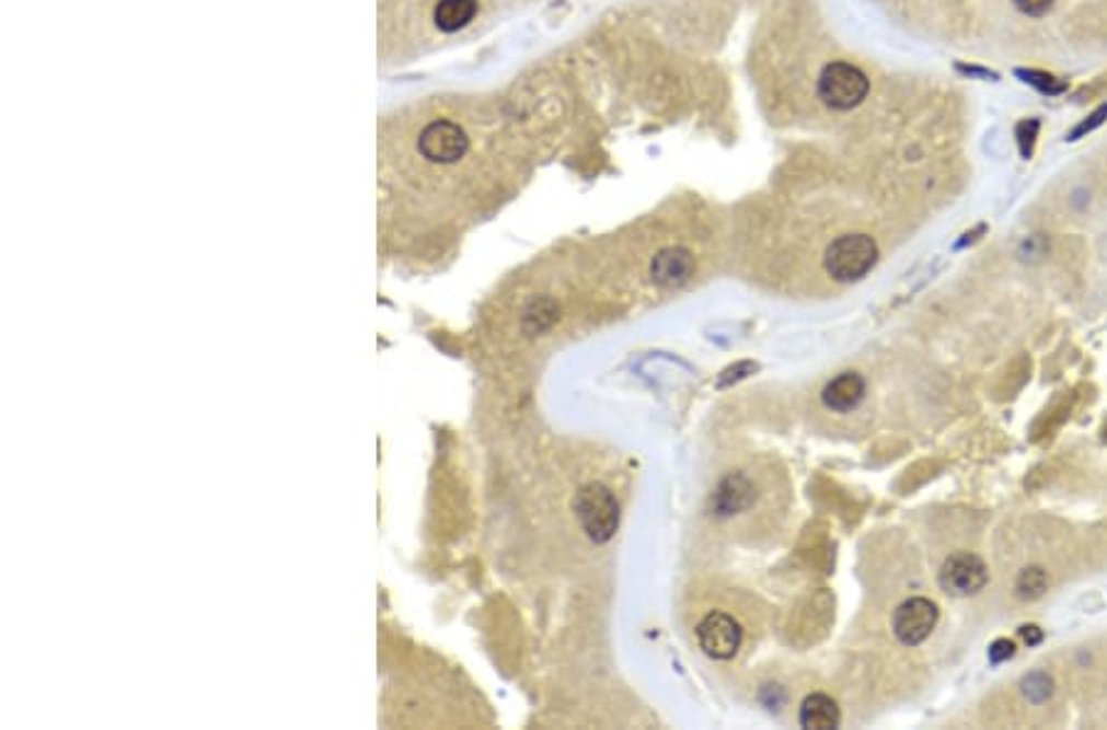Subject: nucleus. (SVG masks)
<instances>
[{"mask_svg": "<svg viewBox=\"0 0 1107 730\" xmlns=\"http://www.w3.org/2000/svg\"><path fill=\"white\" fill-rule=\"evenodd\" d=\"M477 13V0H438L434 10L436 27L441 33H458L463 30Z\"/></svg>", "mask_w": 1107, "mask_h": 730, "instance_id": "obj_11", "label": "nucleus"}, {"mask_svg": "<svg viewBox=\"0 0 1107 730\" xmlns=\"http://www.w3.org/2000/svg\"><path fill=\"white\" fill-rule=\"evenodd\" d=\"M1022 635H1024L1026 642H1039V639H1041V635L1036 633V627H1024Z\"/></svg>", "mask_w": 1107, "mask_h": 730, "instance_id": "obj_16", "label": "nucleus"}, {"mask_svg": "<svg viewBox=\"0 0 1107 730\" xmlns=\"http://www.w3.org/2000/svg\"><path fill=\"white\" fill-rule=\"evenodd\" d=\"M748 499H751V487H748L746 479L729 477L719 487V493H716V507L722 509V514H731L738 512V509H743L748 505Z\"/></svg>", "mask_w": 1107, "mask_h": 730, "instance_id": "obj_12", "label": "nucleus"}, {"mask_svg": "<svg viewBox=\"0 0 1107 730\" xmlns=\"http://www.w3.org/2000/svg\"><path fill=\"white\" fill-rule=\"evenodd\" d=\"M876 258H879V246H876L872 236L846 234L827 248L825 268L837 281L852 283L872 271Z\"/></svg>", "mask_w": 1107, "mask_h": 730, "instance_id": "obj_1", "label": "nucleus"}, {"mask_svg": "<svg viewBox=\"0 0 1107 730\" xmlns=\"http://www.w3.org/2000/svg\"><path fill=\"white\" fill-rule=\"evenodd\" d=\"M990 657H992V662H1002V659H1010V657H1014V645L1006 642V639H1000V642H996L990 649Z\"/></svg>", "mask_w": 1107, "mask_h": 730, "instance_id": "obj_15", "label": "nucleus"}, {"mask_svg": "<svg viewBox=\"0 0 1107 730\" xmlns=\"http://www.w3.org/2000/svg\"><path fill=\"white\" fill-rule=\"evenodd\" d=\"M864 394H866L864 379L854 372H846L832 379V382L825 386L822 402L827 408H832V412H852V408L860 406Z\"/></svg>", "mask_w": 1107, "mask_h": 730, "instance_id": "obj_9", "label": "nucleus"}, {"mask_svg": "<svg viewBox=\"0 0 1107 730\" xmlns=\"http://www.w3.org/2000/svg\"><path fill=\"white\" fill-rule=\"evenodd\" d=\"M1014 5L1019 8L1024 15L1041 18V15L1049 13L1051 5H1053V0H1014Z\"/></svg>", "mask_w": 1107, "mask_h": 730, "instance_id": "obj_14", "label": "nucleus"}, {"mask_svg": "<svg viewBox=\"0 0 1107 730\" xmlns=\"http://www.w3.org/2000/svg\"><path fill=\"white\" fill-rule=\"evenodd\" d=\"M941 586L953 595H975L987 586V566L975 554H955L941 571Z\"/></svg>", "mask_w": 1107, "mask_h": 730, "instance_id": "obj_7", "label": "nucleus"}, {"mask_svg": "<svg viewBox=\"0 0 1107 730\" xmlns=\"http://www.w3.org/2000/svg\"><path fill=\"white\" fill-rule=\"evenodd\" d=\"M650 271H653V281L657 286H662V288L682 286L684 281H690V276L694 271L692 254L680 246L662 248V252L655 256Z\"/></svg>", "mask_w": 1107, "mask_h": 730, "instance_id": "obj_8", "label": "nucleus"}, {"mask_svg": "<svg viewBox=\"0 0 1107 730\" xmlns=\"http://www.w3.org/2000/svg\"><path fill=\"white\" fill-rule=\"evenodd\" d=\"M817 94L834 112H850L869 94V79L850 62H830L817 79Z\"/></svg>", "mask_w": 1107, "mask_h": 730, "instance_id": "obj_2", "label": "nucleus"}, {"mask_svg": "<svg viewBox=\"0 0 1107 730\" xmlns=\"http://www.w3.org/2000/svg\"><path fill=\"white\" fill-rule=\"evenodd\" d=\"M937 625V607L927 598H911L893 615V635L906 647L925 642Z\"/></svg>", "mask_w": 1107, "mask_h": 730, "instance_id": "obj_5", "label": "nucleus"}, {"mask_svg": "<svg viewBox=\"0 0 1107 730\" xmlns=\"http://www.w3.org/2000/svg\"><path fill=\"white\" fill-rule=\"evenodd\" d=\"M471 148L465 128L458 126L451 118H436L428 121L416 136V150L426 163L434 165H453L465 158Z\"/></svg>", "mask_w": 1107, "mask_h": 730, "instance_id": "obj_3", "label": "nucleus"}, {"mask_svg": "<svg viewBox=\"0 0 1107 730\" xmlns=\"http://www.w3.org/2000/svg\"><path fill=\"white\" fill-rule=\"evenodd\" d=\"M800 726L810 730H830L840 726V708L827 694L807 696L800 708Z\"/></svg>", "mask_w": 1107, "mask_h": 730, "instance_id": "obj_10", "label": "nucleus"}, {"mask_svg": "<svg viewBox=\"0 0 1107 730\" xmlns=\"http://www.w3.org/2000/svg\"><path fill=\"white\" fill-rule=\"evenodd\" d=\"M696 639L712 659H731L741 647V627L731 615L710 613L696 627Z\"/></svg>", "mask_w": 1107, "mask_h": 730, "instance_id": "obj_6", "label": "nucleus"}, {"mask_svg": "<svg viewBox=\"0 0 1107 730\" xmlns=\"http://www.w3.org/2000/svg\"><path fill=\"white\" fill-rule=\"evenodd\" d=\"M576 517L581 522L584 532L596 544L611 542L618 529V505L611 489L603 485H586L576 495Z\"/></svg>", "mask_w": 1107, "mask_h": 730, "instance_id": "obj_4", "label": "nucleus"}, {"mask_svg": "<svg viewBox=\"0 0 1107 730\" xmlns=\"http://www.w3.org/2000/svg\"><path fill=\"white\" fill-rule=\"evenodd\" d=\"M1016 590H1019L1022 598H1039L1046 590V573L1041 568H1026L1019 583H1016Z\"/></svg>", "mask_w": 1107, "mask_h": 730, "instance_id": "obj_13", "label": "nucleus"}]
</instances>
